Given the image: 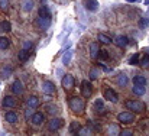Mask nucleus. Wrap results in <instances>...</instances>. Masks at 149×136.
Segmentation results:
<instances>
[{
	"label": "nucleus",
	"mask_w": 149,
	"mask_h": 136,
	"mask_svg": "<svg viewBox=\"0 0 149 136\" xmlns=\"http://www.w3.org/2000/svg\"><path fill=\"white\" fill-rule=\"evenodd\" d=\"M68 104H70V109L74 113H77V114H81L84 112V109H86V103L80 97H71L70 101H68Z\"/></svg>",
	"instance_id": "f257e3e1"
},
{
	"label": "nucleus",
	"mask_w": 149,
	"mask_h": 136,
	"mask_svg": "<svg viewBox=\"0 0 149 136\" xmlns=\"http://www.w3.org/2000/svg\"><path fill=\"white\" fill-rule=\"evenodd\" d=\"M126 107L129 109V110H132V112H135V113H142V112H145V103H142V101H136V100H126Z\"/></svg>",
	"instance_id": "f03ea898"
},
{
	"label": "nucleus",
	"mask_w": 149,
	"mask_h": 136,
	"mask_svg": "<svg viewBox=\"0 0 149 136\" xmlns=\"http://www.w3.org/2000/svg\"><path fill=\"white\" fill-rule=\"evenodd\" d=\"M117 119H119L120 123L129 125V123H133V122H135V114L130 113V112H122V113H119Z\"/></svg>",
	"instance_id": "7ed1b4c3"
},
{
	"label": "nucleus",
	"mask_w": 149,
	"mask_h": 136,
	"mask_svg": "<svg viewBox=\"0 0 149 136\" xmlns=\"http://www.w3.org/2000/svg\"><path fill=\"white\" fill-rule=\"evenodd\" d=\"M80 91H81V94L84 96V97H90L91 94H93V87H91V83H88V81H83L81 83V89H80Z\"/></svg>",
	"instance_id": "20e7f679"
},
{
	"label": "nucleus",
	"mask_w": 149,
	"mask_h": 136,
	"mask_svg": "<svg viewBox=\"0 0 149 136\" xmlns=\"http://www.w3.org/2000/svg\"><path fill=\"white\" fill-rule=\"evenodd\" d=\"M74 83H75V80H74V77H72L71 74H65V75L62 77V81H61V84H62V87H64L65 90L71 89V87L74 86Z\"/></svg>",
	"instance_id": "39448f33"
},
{
	"label": "nucleus",
	"mask_w": 149,
	"mask_h": 136,
	"mask_svg": "<svg viewBox=\"0 0 149 136\" xmlns=\"http://www.w3.org/2000/svg\"><path fill=\"white\" fill-rule=\"evenodd\" d=\"M61 126H62V120L58 119V117H52L48 123V129L51 132H56L58 129H61Z\"/></svg>",
	"instance_id": "423d86ee"
},
{
	"label": "nucleus",
	"mask_w": 149,
	"mask_h": 136,
	"mask_svg": "<svg viewBox=\"0 0 149 136\" xmlns=\"http://www.w3.org/2000/svg\"><path fill=\"white\" fill-rule=\"evenodd\" d=\"M42 90H44L45 94H48V96H54L55 91H56V87H55V84H54L52 81H44Z\"/></svg>",
	"instance_id": "0eeeda50"
},
{
	"label": "nucleus",
	"mask_w": 149,
	"mask_h": 136,
	"mask_svg": "<svg viewBox=\"0 0 149 136\" xmlns=\"http://www.w3.org/2000/svg\"><path fill=\"white\" fill-rule=\"evenodd\" d=\"M1 106L3 107H16L17 106V100L13 97V96H6L1 101Z\"/></svg>",
	"instance_id": "6e6552de"
},
{
	"label": "nucleus",
	"mask_w": 149,
	"mask_h": 136,
	"mask_svg": "<svg viewBox=\"0 0 149 136\" xmlns=\"http://www.w3.org/2000/svg\"><path fill=\"white\" fill-rule=\"evenodd\" d=\"M36 25H38V28H39V29L47 31V29L49 28V25H51V17H38Z\"/></svg>",
	"instance_id": "1a4fd4ad"
},
{
	"label": "nucleus",
	"mask_w": 149,
	"mask_h": 136,
	"mask_svg": "<svg viewBox=\"0 0 149 136\" xmlns=\"http://www.w3.org/2000/svg\"><path fill=\"white\" fill-rule=\"evenodd\" d=\"M104 98L109 100V101H111V103H117L119 101V97H117L116 91L111 90V89H107V90L104 91Z\"/></svg>",
	"instance_id": "9d476101"
},
{
	"label": "nucleus",
	"mask_w": 149,
	"mask_h": 136,
	"mask_svg": "<svg viewBox=\"0 0 149 136\" xmlns=\"http://www.w3.org/2000/svg\"><path fill=\"white\" fill-rule=\"evenodd\" d=\"M23 91H25V89H23V84H22V81L20 80H16V81H13V84H12V93L13 94H23Z\"/></svg>",
	"instance_id": "9b49d317"
},
{
	"label": "nucleus",
	"mask_w": 149,
	"mask_h": 136,
	"mask_svg": "<svg viewBox=\"0 0 149 136\" xmlns=\"http://www.w3.org/2000/svg\"><path fill=\"white\" fill-rule=\"evenodd\" d=\"M44 122H45V114H44V113L38 112V113H33V114H32V123H33L35 126H39V125H42Z\"/></svg>",
	"instance_id": "f8f14e48"
},
{
	"label": "nucleus",
	"mask_w": 149,
	"mask_h": 136,
	"mask_svg": "<svg viewBox=\"0 0 149 136\" xmlns=\"http://www.w3.org/2000/svg\"><path fill=\"white\" fill-rule=\"evenodd\" d=\"M114 44L119 46V48H125V46L129 44V38H127V36H125V35H119V36H116Z\"/></svg>",
	"instance_id": "ddd939ff"
},
{
	"label": "nucleus",
	"mask_w": 149,
	"mask_h": 136,
	"mask_svg": "<svg viewBox=\"0 0 149 136\" xmlns=\"http://www.w3.org/2000/svg\"><path fill=\"white\" fill-rule=\"evenodd\" d=\"M4 119H6V122L7 123H16L17 122V119H19V116H17V113L16 112H7L6 114H4Z\"/></svg>",
	"instance_id": "4468645a"
},
{
	"label": "nucleus",
	"mask_w": 149,
	"mask_h": 136,
	"mask_svg": "<svg viewBox=\"0 0 149 136\" xmlns=\"http://www.w3.org/2000/svg\"><path fill=\"white\" fill-rule=\"evenodd\" d=\"M84 6H86L87 10L94 12V10L99 9V1H97V0H86V1H84Z\"/></svg>",
	"instance_id": "2eb2a0df"
},
{
	"label": "nucleus",
	"mask_w": 149,
	"mask_h": 136,
	"mask_svg": "<svg viewBox=\"0 0 149 136\" xmlns=\"http://www.w3.org/2000/svg\"><path fill=\"white\" fill-rule=\"evenodd\" d=\"M99 51H100L99 42H93V44H90V55H91V58H93V59H97Z\"/></svg>",
	"instance_id": "dca6fc26"
},
{
	"label": "nucleus",
	"mask_w": 149,
	"mask_h": 136,
	"mask_svg": "<svg viewBox=\"0 0 149 136\" xmlns=\"http://www.w3.org/2000/svg\"><path fill=\"white\" fill-rule=\"evenodd\" d=\"M116 83L120 86V87H126L127 86V83H129V78H127V75L126 74H119L117 75V78H116Z\"/></svg>",
	"instance_id": "f3484780"
},
{
	"label": "nucleus",
	"mask_w": 149,
	"mask_h": 136,
	"mask_svg": "<svg viewBox=\"0 0 149 136\" xmlns=\"http://www.w3.org/2000/svg\"><path fill=\"white\" fill-rule=\"evenodd\" d=\"M133 84H135V86H143V87H146L148 80H146V77H143V75H135V77H133Z\"/></svg>",
	"instance_id": "a211bd4d"
},
{
	"label": "nucleus",
	"mask_w": 149,
	"mask_h": 136,
	"mask_svg": "<svg viewBox=\"0 0 149 136\" xmlns=\"http://www.w3.org/2000/svg\"><path fill=\"white\" fill-rule=\"evenodd\" d=\"M28 106H29V107H33V109L38 107V106H39V98H38L36 96H31V97L28 98Z\"/></svg>",
	"instance_id": "6ab92c4d"
},
{
	"label": "nucleus",
	"mask_w": 149,
	"mask_h": 136,
	"mask_svg": "<svg viewBox=\"0 0 149 136\" xmlns=\"http://www.w3.org/2000/svg\"><path fill=\"white\" fill-rule=\"evenodd\" d=\"M94 110H96L97 113H103V112H104V103H103L101 98H97V100L94 101Z\"/></svg>",
	"instance_id": "aec40b11"
},
{
	"label": "nucleus",
	"mask_w": 149,
	"mask_h": 136,
	"mask_svg": "<svg viewBox=\"0 0 149 136\" xmlns=\"http://www.w3.org/2000/svg\"><path fill=\"white\" fill-rule=\"evenodd\" d=\"M97 39H99V44H104V45L111 44V38H109V36H107V35H104V33H99Z\"/></svg>",
	"instance_id": "412c9836"
},
{
	"label": "nucleus",
	"mask_w": 149,
	"mask_h": 136,
	"mask_svg": "<svg viewBox=\"0 0 149 136\" xmlns=\"http://www.w3.org/2000/svg\"><path fill=\"white\" fill-rule=\"evenodd\" d=\"M9 46H10V41L7 39V36H0V49L6 51Z\"/></svg>",
	"instance_id": "4be33fe9"
},
{
	"label": "nucleus",
	"mask_w": 149,
	"mask_h": 136,
	"mask_svg": "<svg viewBox=\"0 0 149 136\" xmlns=\"http://www.w3.org/2000/svg\"><path fill=\"white\" fill-rule=\"evenodd\" d=\"M39 17H51L49 9H48V6H47V4L41 6V9H39Z\"/></svg>",
	"instance_id": "5701e85b"
},
{
	"label": "nucleus",
	"mask_w": 149,
	"mask_h": 136,
	"mask_svg": "<svg viewBox=\"0 0 149 136\" xmlns=\"http://www.w3.org/2000/svg\"><path fill=\"white\" fill-rule=\"evenodd\" d=\"M12 31V25L9 20H4L0 23V32H10Z\"/></svg>",
	"instance_id": "b1692460"
},
{
	"label": "nucleus",
	"mask_w": 149,
	"mask_h": 136,
	"mask_svg": "<svg viewBox=\"0 0 149 136\" xmlns=\"http://www.w3.org/2000/svg\"><path fill=\"white\" fill-rule=\"evenodd\" d=\"M17 58H19L22 62H25V61L29 58V51H26V49H20L19 54H17Z\"/></svg>",
	"instance_id": "393cba45"
},
{
	"label": "nucleus",
	"mask_w": 149,
	"mask_h": 136,
	"mask_svg": "<svg viewBox=\"0 0 149 136\" xmlns=\"http://www.w3.org/2000/svg\"><path fill=\"white\" fill-rule=\"evenodd\" d=\"M139 65H141L142 68H149V55L148 54H145V55L142 56V59H139Z\"/></svg>",
	"instance_id": "a878e982"
},
{
	"label": "nucleus",
	"mask_w": 149,
	"mask_h": 136,
	"mask_svg": "<svg viewBox=\"0 0 149 136\" xmlns=\"http://www.w3.org/2000/svg\"><path fill=\"white\" fill-rule=\"evenodd\" d=\"M71 58H72V52H71V51H67V52L62 55V64H64V65H68L70 61H71Z\"/></svg>",
	"instance_id": "bb28decb"
},
{
	"label": "nucleus",
	"mask_w": 149,
	"mask_h": 136,
	"mask_svg": "<svg viewBox=\"0 0 149 136\" xmlns=\"http://www.w3.org/2000/svg\"><path fill=\"white\" fill-rule=\"evenodd\" d=\"M80 129H81V126H80L78 122H72V123L70 125V133H78Z\"/></svg>",
	"instance_id": "cd10ccee"
},
{
	"label": "nucleus",
	"mask_w": 149,
	"mask_h": 136,
	"mask_svg": "<svg viewBox=\"0 0 149 136\" xmlns=\"http://www.w3.org/2000/svg\"><path fill=\"white\" fill-rule=\"evenodd\" d=\"M133 94H136V96H143V94H145V87H143V86H135V84H133Z\"/></svg>",
	"instance_id": "c85d7f7f"
},
{
	"label": "nucleus",
	"mask_w": 149,
	"mask_h": 136,
	"mask_svg": "<svg viewBox=\"0 0 149 136\" xmlns=\"http://www.w3.org/2000/svg\"><path fill=\"white\" fill-rule=\"evenodd\" d=\"M139 59H141V55L139 54H135V55L130 56V59L127 62H129V65H138L139 64Z\"/></svg>",
	"instance_id": "c756f323"
},
{
	"label": "nucleus",
	"mask_w": 149,
	"mask_h": 136,
	"mask_svg": "<svg viewBox=\"0 0 149 136\" xmlns=\"http://www.w3.org/2000/svg\"><path fill=\"white\" fill-rule=\"evenodd\" d=\"M32 9H33V1L32 0H26L25 4H23V10L25 12H31Z\"/></svg>",
	"instance_id": "7c9ffc66"
},
{
	"label": "nucleus",
	"mask_w": 149,
	"mask_h": 136,
	"mask_svg": "<svg viewBox=\"0 0 149 136\" xmlns=\"http://www.w3.org/2000/svg\"><path fill=\"white\" fill-rule=\"evenodd\" d=\"M110 130V135H119L120 133V130H119V126L117 125H110V128H109Z\"/></svg>",
	"instance_id": "2f4dec72"
},
{
	"label": "nucleus",
	"mask_w": 149,
	"mask_h": 136,
	"mask_svg": "<svg viewBox=\"0 0 149 136\" xmlns=\"http://www.w3.org/2000/svg\"><path fill=\"white\" fill-rule=\"evenodd\" d=\"M139 26L142 28V29H146L149 26V19H146V17H142L141 20H139Z\"/></svg>",
	"instance_id": "473e14b6"
},
{
	"label": "nucleus",
	"mask_w": 149,
	"mask_h": 136,
	"mask_svg": "<svg viewBox=\"0 0 149 136\" xmlns=\"http://www.w3.org/2000/svg\"><path fill=\"white\" fill-rule=\"evenodd\" d=\"M9 1H10V0H0V9H1L3 12H6V10L9 9Z\"/></svg>",
	"instance_id": "72a5a7b5"
},
{
	"label": "nucleus",
	"mask_w": 149,
	"mask_h": 136,
	"mask_svg": "<svg viewBox=\"0 0 149 136\" xmlns=\"http://www.w3.org/2000/svg\"><path fill=\"white\" fill-rule=\"evenodd\" d=\"M97 58L103 59V61H107V59H109V54H107L106 51H99V55H97Z\"/></svg>",
	"instance_id": "f704fd0d"
},
{
	"label": "nucleus",
	"mask_w": 149,
	"mask_h": 136,
	"mask_svg": "<svg viewBox=\"0 0 149 136\" xmlns=\"http://www.w3.org/2000/svg\"><path fill=\"white\" fill-rule=\"evenodd\" d=\"M97 75H99V70L97 68H93L90 71V80H97Z\"/></svg>",
	"instance_id": "c9c22d12"
},
{
	"label": "nucleus",
	"mask_w": 149,
	"mask_h": 136,
	"mask_svg": "<svg viewBox=\"0 0 149 136\" xmlns=\"http://www.w3.org/2000/svg\"><path fill=\"white\" fill-rule=\"evenodd\" d=\"M10 74H12V68L10 67H4L3 68V78H7Z\"/></svg>",
	"instance_id": "e433bc0d"
},
{
	"label": "nucleus",
	"mask_w": 149,
	"mask_h": 136,
	"mask_svg": "<svg viewBox=\"0 0 149 136\" xmlns=\"http://www.w3.org/2000/svg\"><path fill=\"white\" fill-rule=\"evenodd\" d=\"M33 107H29L28 106V109H26V112H25V116H26V119H31L32 117V114H33V110H32Z\"/></svg>",
	"instance_id": "4c0bfd02"
},
{
	"label": "nucleus",
	"mask_w": 149,
	"mask_h": 136,
	"mask_svg": "<svg viewBox=\"0 0 149 136\" xmlns=\"http://www.w3.org/2000/svg\"><path fill=\"white\" fill-rule=\"evenodd\" d=\"M99 67H100V68H103V70H104V73H110V71H113L111 68H109V67H106L104 64H99Z\"/></svg>",
	"instance_id": "58836bf2"
},
{
	"label": "nucleus",
	"mask_w": 149,
	"mask_h": 136,
	"mask_svg": "<svg viewBox=\"0 0 149 136\" xmlns=\"http://www.w3.org/2000/svg\"><path fill=\"white\" fill-rule=\"evenodd\" d=\"M48 112H49L51 114H54V113L58 112V109H56V107H52V106H48Z\"/></svg>",
	"instance_id": "ea45409f"
},
{
	"label": "nucleus",
	"mask_w": 149,
	"mask_h": 136,
	"mask_svg": "<svg viewBox=\"0 0 149 136\" xmlns=\"http://www.w3.org/2000/svg\"><path fill=\"white\" fill-rule=\"evenodd\" d=\"M31 48H32V44H31V42H25V44H23V49H26V51H29Z\"/></svg>",
	"instance_id": "a19ab883"
},
{
	"label": "nucleus",
	"mask_w": 149,
	"mask_h": 136,
	"mask_svg": "<svg viewBox=\"0 0 149 136\" xmlns=\"http://www.w3.org/2000/svg\"><path fill=\"white\" fill-rule=\"evenodd\" d=\"M119 135H123V136H130V135H132V132H130V130H123V132H120Z\"/></svg>",
	"instance_id": "79ce46f5"
},
{
	"label": "nucleus",
	"mask_w": 149,
	"mask_h": 136,
	"mask_svg": "<svg viewBox=\"0 0 149 136\" xmlns=\"http://www.w3.org/2000/svg\"><path fill=\"white\" fill-rule=\"evenodd\" d=\"M126 1H129V3H136V1H139V0H126Z\"/></svg>",
	"instance_id": "37998d69"
},
{
	"label": "nucleus",
	"mask_w": 149,
	"mask_h": 136,
	"mask_svg": "<svg viewBox=\"0 0 149 136\" xmlns=\"http://www.w3.org/2000/svg\"><path fill=\"white\" fill-rule=\"evenodd\" d=\"M143 3H145V6H149V0H145Z\"/></svg>",
	"instance_id": "c03bdc74"
},
{
	"label": "nucleus",
	"mask_w": 149,
	"mask_h": 136,
	"mask_svg": "<svg viewBox=\"0 0 149 136\" xmlns=\"http://www.w3.org/2000/svg\"><path fill=\"white\" fill-rule=\"evenodd\" d=\"M145 51H146V54H148V55H149V48H146V49H145Z\"/></svg>",
	"instance_id": "a18cd8bd"
}]
</instances>
